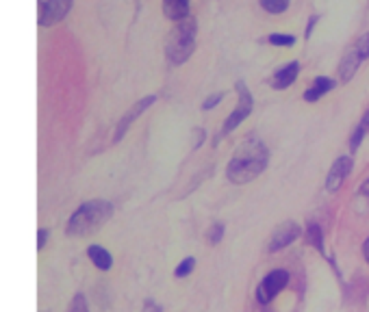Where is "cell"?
<instances>
[{"label": "cell", "mask_w": 369, "mask_h": 312, "mask_svg": "<svg viewBox=\"0 0 369 312\" xmlns=\"http://www.w3.org/2000/svg\"><path fill=\"white\" fill-rule=\"evenodd\" d=\"M224 92H215V94H211L209 98H204V102H202V111H209V109H213V107H217V104L224 100Z\"/></svg>", "instance_id": "7402d4cb"}, {"label": "cell", "mask_w": 369, "mask_h": 312, "mask_svg": "<svg viewBox=\"0 0 369 312\" xmlns=\"http://www.w3.org/2000/svg\"><path fill=\"white\" fill-rule=\"evenodd\" d=\"M194 269H196V258H194V256H187V258H183V260L179 262V267L174 269V278L183 280V278H187V275L194 273Z\"/></svg>", "instance_id": "ac0fdd59"}, {"label": "cell", "mask_w": 369, "mask_h": 312, "mask_svg": "<svg viewBox=\"0 0 369 312\" xmlns=\"http://www.w3.org/2000/svg\"><path fill=\"white\" fill-rule=\"evenodd\" d=\"M335 87H337V81L332 76H315V81L304 89L302 98L306 102H317L319 98H323L328 92H332Z\"/></svg>", "instance_id": "8fae6325"}, {"label": "cell", "mask_w": 369, "mask_h": 312, "mask_svg": "<svg viewBox=\"0 0 369 312\" xmlns=\"http://www.w3.org/2000/svg\"><path fill=\"white\" fill-rule=\"evenodd\" d=\"M270 163V150L261 139L248 137L237 150H235L232 158L226 165V176L228 180L235 185H246L252 183L259 174L265 171Z\"/></svg>", "instance_id": "6da1fadb"}, {"label": "cell", "mask_w": 369, "mask_h": 312, "mask_svg": "<svg viewBox=\"0 0 369 312\" xmlns=\"http://www.w3.org/2000/svg\"><path fill=\"white\" fill-rule=\"evenodd\" d=\"M268 41L272 43V46H293V43L298 41V37L291 35V33H270Z\"/></svg>", "instance_id": "ffe728a7"}, {"label": "cell", "mask_w": 369, "mask_h": 312, "mask_svg": "<svg viewBox=\"0 0 369 312\" xmlns=\"http://www.w3.org/2000/svg\"><path fill=\"white\" fill-rule=\"evenodd\" d=\"M350 48L361 56V61H365V59H369V31H365L363 35H359V37H357V41H354Z\"/></svg>", "instance_id": "e0dca14e"}, {"label": "cell", "mask_w": 369, "mask_h": 312, "mask_svg": "<svg viewBox=\"0 0 369 312\" xmlns=\"http://www.w3.org/2000/svg\"><path fill=\"white\" fill-rule=\"evenodd\" d=\"M46 239H48V232L46 230H39V243H37L39 249L43 247V243H46Z\"/></svg>", "instance_id": "484cf974"}, {"label": "cell", "mask_w": 369, "mask_h": 312, "mask_svg": "<svg viewBox=\"0 0 369 312\" xmlns=\"http://www.w3.org/2000/svg\"><path fill=\"white\" fill-rule=\"evenodd\" d=\"M113 215V206L111 202L105 200H92L81 204L74 215L68 221V234L70 236H87L102 228L105 221H109Z\"/></svg>", "instance_id": "7a4b0ae2"}, {"label": "cell", "mask_w": 369, "mask_h": 312, "mask_svg": "<svg viewBox=\"0 0 369 312\" xmlns=\"http://www.w3.org/2000/svg\"><path fill=\"white\" fill-rule=\"evenodd\" d=\"M237 94H239L237 107H235L232 113L226 117L224 126H221V135H226V132H232L241 122H246V117L252 113V109H255V98H252V94H250V89H248V85H246L243 81L237 83Z\"/></svg>", "instance_id": "277c9868"}, {"label": "cell", "mask_w": 369, "mask_h": 312, "mask_svg": "<svg viewBox=\"0 0 369 312\" xmlns=\"http://www.w3.org/2000/svg\"><path fill=\"white\" fill-rule=\"evenodd\" d=\"M196 137H198V139H196V145H194V147L202 145V141H204V130H202V128H196Z\"/></svg>", "instance_id": "4316f807"}, {"label": "cell", "mask_w": 369, "mask_h": 312, "mask_svg": "<svg viewBox=\"0 0 369 312\" xmlns=\"http://www.w3.org/2000/svg\"><path fill=\"white\" fill-rule=\"evenodd\" d=\"M72 5L74 0H39V26H50L63 20L70 13Z\"/></svg>", "instance_id": "8992f818"}, {"label": "cell", "mask_w": 369, "mask_h": 312, "mask_svg": "<svg viewBox=\"0 0 369 312\" xmlns=\"http://www.w3.org/2000/svg\"><path fill=\"white\" fill-rule=\"evenodd\" d=\"M224 232H226L224 224H221V221H215V224L206 230V241H209V245H217L221 239H224Z\"/></svg>", "instance_id": "44dd1931"}, {"label": "cell", "mask_w": 369, "mask_h": 312, "mask_svg": "<svg viewBox=\"0 0 369 312\" xmlns=\"http://www.w3.org/2000/svg\"><path fill=\"white\" fill-rule=\"evenodd\" d=\"M319 22V16L315 13V16H311L308 18V22H306V28H304V37H311L313 35V28H315V24Z\"/></svg>", "instance_id": "cb8c5ba5"}, {"label": "cell", "mask_w": 369, "mask_h": 312, "mask_svg": "<svg viewBox=\"0 0 369 312\" xmlns=\"http://www.w3.org/2000/svg\"><path fill=\"white\" fill-rule=\"evenodd\" d=\"M87 256H90V260L98 267V269H102V271L111 269V264H113V256L109 254L105 247H100V245H90V247H87Z\"/></svg>", "instance_id": "9a60e30c"}, {"label": "cell", "mask_w": 369, "mask_h": 312, "mask_svg": "<svg viewBox=\"0 0 369 312\" xmlns=\"http://www.w3.org/2000/svg\"><path fill=\"white\" fill-rule=\"evenodd\" d=\"M189 9H191V0H163V13L172 22H181L189 18L191 16Z\"/></svg>", "instance_id": "4fadbf2b"}, {"label": "cell", "mask_w": 369, "mask_h": 312, "mask_svg": "<svg viewBox=\"0 0 369 312\" xmlns=\"http://www.w3.org/2000/svg\"><path fill=\"white\" fill-rule=\"evenodd\" d=\"M363 256H365V260L369 264V239H365V243H363Z\"/></svg>", "instance_id": "83f0119b"}, {"label": "cell", "mask_w": 369, "mask_h": 312, "mask_svg": "<svg viewBox=\"0 0 369 312\" xmlns=\"http://www.w3.org/2000/svg\"><path fill=\"white\" fill-rule=\"evenodd\" d=\"M157 100V96H146V98H141L139 102H135V104H132V109H128V113L122 117V120H120V124H117V128H115V137H113V141H120L124 135H126V130L130 128V124L132 122H135L137 120V117L148 109V107H150V104Z\"/></svg>", "instance_id": "9c48e42d"}, {"label": "cell", "mask_w": 369, "mask_h": 312, "mask_svg": "<svg viewBox=\"0 0 369 312\" xmlns=\"http://www.w3.org/2000/svg\"><path fill=\"white\" fill-rule=\"evenodd\" d=\"M146 312H163V310H161V306H157L152 302H146Z\"/></svg>", "instance_id": "d4e9b609"}, {"label": "cell", "mask_w": 369, "mask_h": 312, "mask_svg": "<svg viewBox=\"0 0 369 312\" xmlns=\"http://www.w3.org/2000/svg\"><path fill=\"white\" fill-rule=\"evenodd\" d=\"M352 167H354V158L352 154L350 156H339L330 169H328V176H326V191L328 193H335L341 189V185L346 183V178L352 174Z\"/></svg>", "instance_id": "ba28073f"}, {"label": "cell", "mask_w": 369, "mask_h": 312, "mask_svg": "<svg viewBox=\"0 0 369 312\" xmlns=\"http://www.w3.org/2000/svg\"><path fill=\"white\" fill-rule=\"evenodd\" d=\"M300 236H302V228L295 224V221H285V224H280L274 230L268 249L272 251V254H276V251H280V249L289 247L291 243H295V241L300 239Z\"/></svg>", "instance_id": "52a82bcc"}, {"label": "cell", "mask_w": 369, "mask_h": 312, "mask_svg": "<svg viewBox=\"0 0 369 312\" xmlns=\"http://www.w3.org/2000/svg\"><path fill=\"white\" fill-rule=\"evenodd\" d=\"M259 3L268 13H285L291 0H259Z\"/></svg>", "instance_id": "d6986e66"}, {"label": "cell", "mask_w": 369, "mask_h": 312, "mask_svg": "<svg viewBox=\"0 0 369 312\" xmlns=\"http://www.w3.org/2000/svg\"><path fill=\"white\" fill-rule=\"evenodd\" d=\"M298 74H300V61H289L285 65H280L272 76V87L274 89H287L295 83Z\"/></svg>", "instance_id": "30bf717a"}, {"label": "cell", "mask_w": 369, "mask_h": 312, "mask_svg": "<svg viewBox=\"0 0 369 312\" xmlns=\"http://www.w3.org/2000/svg\"><path fill=\"white\" fill-rule=\"evenodd\" d=\"M361 63H363L361 56L354 52L352 48H348L346 54L341 56V61H339V79H341V83H350Z\"/></svg>", "instance_id": "7c38bea8"}, {"label": "cell", "mask_w": 369, "mask_h": 312, "mask_svg": "<svg viewBox=\"0 0 369 312\" xmlns=\"http://www.w3.org/2000/svg\"><path fill=\"white\" fill-rule=\"evenodd\" d=\"M70 312H90V308H87V300H85V295H77L72 300V306H70Z\"/></svg>", "instance_id": "603a6c76"}, {"label": "cell", "mask_w": 369, "mask_h": 312, "mask_svg": "<svg viewBox=\"0 0 369 312\" xmlns=\"http://www.w3.org/2000/svg\"><path fill=\"white\" fill-rule=\"evenodd\" d=\"M367 132H369V111H365L363 115H361V122L354 126V130H352V135H350V139H348V145H350V154H354L361 147V143H363V139L367 137Z\"/></svg>", "instance_id": "5bb4252c"}, {"label": "cell", "mask_w": 369, "mask_h": 312, "mask_svg": "<svg viewBox=\"0 0 369 312\" xmlns=\"http://www.w3.org/2000/svg\"><path fill=\"white\" fill-rule=\"evenodd\" d=\"M304 239H306L308 245L315 247L317 251H323V232H321V228L317 224H313V221H311V224H306Z\"/></svg>", "instance_id": "2e32d148"}, {"label": "cell", "mask_w": 369, "mask_h": 312, "mask_svg": "<svg viewBox=\"0 0 369 312\" xmlns=\"http://www.w3.org/2000/svg\"><path fill=\"white\" fill-rule=\"evenodd\" d=\"M289 271L287 269H274L261 280V284L257 287V300L259 304H270L276 300V295H280V291L287 289L289 284Z\"/></svg>", "instance_id": "5b68a950"}, {"label": "cell", "mask_w": 369, "mask_h": 312, "mask_svg": "<svg viewBox=\"0 0 369 312\" xmlns=\"http://www.w3.org/2000/svg\"><path fill=\"white\" fill-rule=\"evenodd\" d=\"M196 33H198V22L194 16L176 22L166 43V54L172 65H183L196 52Z\"/></svg>", "instance_id": "3957f363"}]
</instances>
